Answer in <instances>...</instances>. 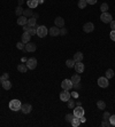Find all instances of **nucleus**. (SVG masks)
<instances>
[{"mask_svg": "<svg viewBox=\"0 0 115 127\" xmlns=\"http://www.w3.org/2000/svg\"><path fill=\"white\" fill-rule=\"evenodd\" d=\"M21 106H22V103L20 100H12L9 102V109L12 111H19L21 110Z\"/></svg>", "mask_w": 115, "mask_h": 127, "instance_id": "obj_1", "label": "nucleus"}, {"mask_svg": "<svg viewBox=\"0 0 115 127\" xmlns=\"http://www.w3.org/2000/svg\"><path fill=\"white\" fill-rule=\"evenodd\" d=\"M23 11H24V9L22 8L21 6H17V7H16V9H15V14L17 16H22V15H23Z\"/></svg>", "mask_w": 115, "mask_h": 127, "instance_id": "obj_28", "label": "nucleus"}, {"mask_svg": "<svg viewBox=\"0 0 115 127\" xmlns=\"http://www.w3.org/2000/svg\"><path fill=\"white\" fill-rule=\"evenodd\" d=\"M86 5H88L86 0H79V1H78V4H77V6H78V8H81V9H84V8L86 7Z\"/></svg>", "mask_w": 115, "mask_h": 127, "instance_id": "obj_27", "label": "nucleus"}, {"mask_svg": "<svg viewBox=\"0 0 115 127\" xmlns=\"http://www.w3.org/2000/svg\"><path fill=\"white\" fill-rule=\"evenodd\" d=\"M94 30V25L93 23H91V22H88V23H85L83 27V31L85 33H91V32H93Z\"/></svg>", "mask_w": 115, "mask_h": 127, "instance_id": "obj_7", "label": "nucleus"}, {"mask_svg": "<svg viewBox=\"0 0 115 127\" xmlns=\"http://www.w3.org/2000/svg\"><path fill=\"white\" fill-rule=\"evenodd\" d=\"M97 83H98V86L101 87V88H106V87H108V85H109V81H108V79H107L106 77H100Z\"/></svg>", "mask_w": 115, "mask_h": 127, "instance_id": "obj_5", "label": "nucleus"}, {"mask_svg": "<svg viewBox=\"0 0 115 127\" xmlns=\"http://www.w3.org/2000/svg\"><path fill=\"white\" fill-rule=\"evenodd\" d=\"M2 87H4V89H6V90L11 89V88H12V83L8 79L5 80V81L2 83Z\"/></svg>", "mask_w": 115, "mask_h": 127, "instance_id": "obj_21", "label": "nucleus"}, {"mask_svg": "<svg viewBox=\"0 0 115 127\" xmlns=\"http://www.w3.org/2000/svg\"><path fill=\"white\" fill-rule=\"evenodd\" d=\"M67 29L66 28H60V36H66L67 34Z\"/></svg>", "mask_w": 115, "mask_h": 127, "instance_id": "obj_37", "label": "nucleus"}, {"mask_svg": "<svg viewBox=\"0 0 115 127\" xmlns=\"http://www.w3.org/2000/svg\"><path fill=\"white\" fill-rule=\"evenodd\" d=\"M16 47H17V49H21V50H24L26 52V45L23 44V42H17L16 44Z\"/></svg>", "mask_w": 115, "mask_h": 127, "instance_id": "obj_30", "label": "nucleus"}, {"mask_svg": "<svg viewBox=\"0 0 115 127\" xmlns=\"http://www.w3.org/2000/svg\"><path fill=\"white\" fill-rule=\"evenodd\" d=\"M32 15H33V13H32L31 8H29V9H24V11H23V16H26V17H31Z\"/></svg>", "mask_w": 115, "mask_h": 127, "instance_id": "obj_26", "label": "nucleus"}, {"mask_svg": "<svg viewBox=\"0 0 115 127\" xmlns=\"http://www.w3.org/2000/svg\"><path fill=\"white\" fill-rule=\"evenodd\" d=\"M48 33H50L51 37H58V36H60V28L54 25V27H52L48 30Z\"/></svg>", "mask_w": 115, "mask_h": 127, "instance_id": "obj_11", "label": "nucleus"}, {"mask_svg": "<svg viewBox=\"0 0 115 127\" xmlns=\"http://www.w3.org/2000/svg\"><path fill=\"white\" fill-rule=\"evenodd\" d=\"M17 2H19V6H22V4L24 2L23 0H17Z\"/></svg>", "mask_w": 115, "mask_h": 127, "instance_id": "obj_48", "label": "nucleus"}, {"mask_svg": "<svg viewBox=\"0 0 115 127\" xmlns=\"http://www.w3.org/2000/svg\"><path fill=\"white\" fill-rule=\"evenodd\" d=\"M26 60H28L26 57H22V62H26Z\"/></svg>", "mask_w": 115, "mask_h": 127, "instance_id": "obj_51", "label": "nucleus"}, {"mask_svg": "<svg viewBox=\"0 0 115 127\" xmlns=\"http://www.w3.org/2000/svg\"><path fill=\"white\" fill-rule=\"evenodd\" d=\"M100 20H101V22H104V23H110V21H113L112 15H110L109 13H107V11H105V13H102L100 15Z\"/></svg>", "mask_w": 115, "mask_h": 127, "instance_id": "obj_6", "label": "nucleus"}, {"mask_svg": "<svg viewBox=\"0 0 115 127\" xmlns=\"http://www.w3.org/2000/svg\"><path fill=\"white\" fill-rule=\"evenodd\" d=\"M33 17H35V18H38V17H39V15H38V14H33Z\"/></svg>", "mask_w": 115, "mask_h": 127, "instance_id": "obj_50", "label": "nucleus"}, {"mask_svg": "<svg viewBox=\"0 0 115 127\" xmlns=\"http://www.w3.org/2000/svg\"><path fill=\"white\" fill-rule=\"evenodd\" d=\"M2 77H4L5 79H8V78H9V73H7V72H5V73L2 74Z\"/></svg>", "mask_w": 115, "mask_h": 127, "instance_id": "obj_45", "label": "nucleus"}, {"mask_svg": "<svg viewBox=\"0 0 115 127\" xmlns=\"http://www.w3.org/2000/svg\"><path fill=\"white\" fill-rule=\"evenodd\" d=\"M100 11H102V13H105V11H108V5L106 4V2H104V4H101V6H100Z\"/></svg>", "mask_w": 115, "mask_h": 127, "instance_id": "obj_31", "label": "nucleus"}, {"mask_svg": "<svg viewBox=\"0 0 115 127\" xmlns=\"http://www.w3.org/2000/svg\"><path fill=\"white\" fill-rule=\"evenodd\" d=\"M47 33H48V30H47V28L45 25H38L37 27V36L39 38H44L47 36Z\"/></svg>", "mask_w": 115, "mask_h": 127, "instance_id": "obj_2", "label": "nucleus"}, {"mask_svg": "<svg viewBox=\"0 0 115 127\" xmlns=\"http://www.w3.org/2000/svg\"><path fill=\"white\" fill-rule=\"evenodd\" d=\"M97 1H98V0H86L88 5H94V4H96Z\"/></svg>", "mask_w": 115, "mask_h": 127, "instance_id": "obj_41", "label": "nucleus"}, {"mask_svg": "<svg viewBox=\"0 0 115 127\" xmlns=\"http://www.w3.org/2000/svg\"><path fill=\"white\" fill-rule=\"evenodd\" d=\"M73 86H74V84L70 79H64L61 83V87H62L63 90H70L73 88Z\"/></svg>", "mask_w": 115, "mask_h": 127, "instance_id": "obj_3", "label": "nucleus"}, {"mask_svg": "<svg viewBox=\"0 0 115 127\" xmlns=\"http://www.w3.org/2000/svg\"><path fill=\"white\" fill-rule=\"evenodd\" d=\"M28 66H26V64H23V63H21V64H19L17 65V71L19 72H22V73H26V71H28Z\"/></svg>", "mask_w": 115, "mask_h": 127, "instance_id": "obj_18", "label": "nucleus"}, {"mask_svg": "<svg viewBox=\"0 0 115 127\" xmlns=\"http://www.w3.org/2000/svg\"><path fill=\"white\" fill-rule=\"evenodd\" d=\"M74 116L75 117H82L84 116V109L82 108V105H77L76 108H74Z\"/></svg>", "mask_w": 115, "mask_h": 127, "instance_id": "obj_8", "label": "nucleus"}, {"mask_svg": "<svg viewBox=\"0 0 115 127\" xmlns=\"http://www.w3.org/2000/svg\"><path fill=\"white\" fill-rule=\"evenodd\" d=\"M30 38H31V34L28 31H24L23 34H22V42L23 44H28V42L30 41Z\"/></svg>", "mask_w": 115, "mask_h": 127, "instance_id": "obj_15", "label": "nucleus"}, {"mask_svg": "<svg viewBox=\"0 0 115 127\" xmlns=\"http://www.w3.org/2000/svg\"><path fill=\"white\" fill-rule=\"evenodd\" d=\"M76 105H82V102H79V101H77V102H76Z\"/></svg>", "mask_w": 115, "mask_h": 127, "instance_id": "obj_49", "label": "nucleus"}, {"mask_svg": "<svg viewBox=\"0 0 115 127\" xmlns=\"http://www.w3.org/2000/svg\"><path fill=\"white\" fill-rule=\"evenodd\" d=\"M108 120H109V122H110V125H112V126H115V115H113V116L110 115V117H109V119H108Z\"/></svg>", "mask_w": 115, "mask_h": 127, "instance_id": "obj_36", "label": "nucleus"}, {"mask_svg": "<svg viewBox=\"0 0 115 127\" xmlns=\"http://www.w3.org/2000/svg\"><path fill=\"white\" fill-rule=\"evenodd\" d=\"M38 4H39V0H26V5L31 9L36 8L37 6H38Z\"/></svg>", "mask_w": 115, "mask_h": 127, "instance_id": "obj_16", "label": "nucleus"}, {"mask_svg": "<svg viewBox=\"0 0 115 127\" xmlns=\"http://www.w3.org/2000/svg\"><path fill=\"white\" fill-rule=\"evenodd\" d=\"M70 80L73 81V84H78V83H81V77H79L78 74H74Z\"/></svg>", "mask_w": 115, "mask_h": 127, "instance_id": "obj_25", "label": "nucleus"}, {"mask_svg": "<svg viewBox=\"0 0 115 127\" xmlns=\"http://www.w3.org/2000/svg\"><path fill=\"white\" fill-rule=\"evenodd\" d=\"M109 117H110V113L109 112H104V116H102V118H104V120H108L109 119Z\"/></svg>", "mask_w": 115, "mask_h": 127, "instance_id": "obj_38", "label": "nucleus"}, {"mask_svg": "<svg viewBox=\"0 0 115 127\" xmlns=\"http://www.w3.org/2000/svg\"><path fill=\"white\" fill-rule=\"evenodd\" d=\"M83 54L81 53V52H77V53H75V55H74V61H75V62H79V61H82V60H83Z\"/></svg>", "mask_w": 115, "mask_h": 127, "instance_id": "obj_19", "label": "nucleus"}, {"mask_svg": "<svg viewBox=\"0 0 115 127\" xmlns=\"http://www.w3.org/2000/svg\"><path fill=\"white\" fill-rule=\"evenodd\" d=\"M110 29L115 30V21H110Z\"/></svg>", "mask_w": 115, "mask_h": 127, "instance_id": "obj_44", "label": "nucleus"}, {"mask_svg": "<svg viewBox=\"0 0 115 127\" xmlns=\"http://www.w3.org/2000/svg\"><path fill=\"white\" fill-rule=\"evenodd\" d=\"M5 80H7V79H5V78H4V77L1 76V77H0V84H2V83H4Z\"/></svg>", "mask_w": 115, "mask_h": 127, "instance_id": "obj_47", "label": "nucleus"}, {"mask_svg": "<svg viewBox=\"0 0 115 127\" xmlns=\"http://www.w3.org/2000/svg\"><path fill=\"white\" fill-rule=\"evenodd\" d=\"M105 77L107 78V79H110V78H113L114 77V71L113 69H108L106 71V73H105Z\"/></svg>", "mask_w": 115, "mask_h": 127, "instance_id": "obj_22", "label": "nucleus"}, {"mask_svg": "<svg viewBox=\"0 0 115 127\" xmlns=\"http://www.w3.org/2000/svg\"><path fill=\"white\" fill-rule=\"evenodd\" d=\"M70 96H73L74 99H77V97H78V93H77V92H73V93H70Z\"/></svg>", "mask_w": 115, "mask_h": 127, "instance_id": "obj_40", "label": "nucleus"}, {"mask_svg": "<svg viewBox=\"0 0 115 127\" xmlns=\"http://www.w3.org/2000/svg\"><path fill=\"white\" fill-rule=\"evenodd\" d=\"M73 118H74V113H67V115H66V118H64V119H66L67 121L71 122V120H73Z\"/></svg>", "mask_w": 115, "mask_h": 127, "instance_id": "obj_33", "label": "nucleus"}, {"mask_svg": "<svg viewBox=\"0 0 115 127\" xmlns=\"http://www.w3.org/2000/svg\"><path fill=\"white\" fill-rule=\"evenodd\" d=\"M37 49V46L35 42H28L26 44V52H29V53H33V52H36Z\"/></svg>", "mask_w": 115, "mask_h": 127, "instance_id": "obj_9", "label": "nucleus"}, {"mask_svg": "<svg viewBox=\"0 0 115 127\" xmlns=\"http://www.w3.org/2000/svg\"><path fill=\"white\" fill-rule=\"evenodd\" d=\"M21 111L26 115V113H30L32 111V105L31 104H29V103H24V104H22L21 106Z\"/></svg>", "mask_w": 115, "mask_h": 127, "instance_id": "obj_13", "label": "nucleus"}, {"mask_svg": "<svg viewBox=\"0 0 115 127\" xmlns=\"http://www.w3.org/2000/svg\"><path fill=\"white\" fill-rule=\"evenodd\" d=\"M101 126H102V127H110L112 125H110L109 120H102V122H101Z\"/></svg>", "mask_w": 115, "mask_h": 127, "instance_id": "obj_35", "label": "nucleus"}, {"mask_svg": "<svg viewBox=\"0 0 115 127\" xmlns=\"http://www.w3.org/2000/svg\"><path fill=\"white\" fill-rule=\"evenodd\" d=\"M37 27H38V25H35V27H30V29H29V33H30V34H31V36H35V34H36L37 33Z\"/></svg>", "mask_w": 115, "mask_h": 127, "instance_id": "obj_29", "label": "nucleus"}, {"mask_svg": "<svg viewBox=\"0 0 115 127\" xmlns=\"http://www.w3.org/2000/svg\"><path fill=\"white\" fill-rule=\"evenodd\" d=\"M97 106H98L99 110H105V109H106V103H105V101H98V102H97Z\"/></svg>", "mask_w": 115, "mask_h": 127, "instance_id": "obj_24", "label": "nucleus"}, {"mask_svg": "<svg viewBox=\"0 0 115 127\" xmlns=\"http://www.w3.org/2000/svg\"><path fill=\"white\" fill-rule=\"evenodd\" d=\"M39 2H40V4H42V2H44V0H39Z\"/></svg>", "mask_w": 115, "mask_h": 127, "instance_id": "obj_52", "label": "nucleus"}, {"mask_svg": "<svg viewBox=\"0 0 115 127\" xmlns=\"http://www.w3.org/2000/svg\"><path fill=\"white\" fill-rule=\"evenodd\" d=\"M74 68H75V70H76V72H78V73H82V72H84V70H85V66H84V64L82 63V61L75 62Z\"/></svg>", "mask_w": 115, "mask_h": 127, "instance_id": "obj_12", "label": "nucleus"}, {"mask_svg": "<svg viewBox=\"0 0 115 127\" xmlns=\"http://www.w3.org/2000/svg\"><path fill=\"white\" fill-rule=\"evenodd\" d=\"M79 120H81V122H85L86 119H85V117L84 116H82V117H79Z\"/></svg>", "mask_w": 115, "mask_h": 127, "instance_id": "obj_46", "label": "nucleus"}, {"mask_svg": "<svg viewBox=\"0 0 115 127\" xmlns=\"http://www.w3.org/2000/svg\"><path fill=\"white\" fill-rule=\"evenodd\" d=\"M28 24H29L30 27H35L37 24V18H35L33 16H31L30 18H28Z\"/></svg>", "mask_w": 115, "mask_h": 127, "instance_id": "obj_23", "label": "nucleus"}, {"mask_svg": "<svg viewBox=\"0 0 115 127\" xmlns=\"http://www.w3.org/2000/svg\"><path fill=\"white\" fill-rule=\"evenodd\" d=\"M60 100L62 102H68V100H70V93L69 90H63L60 93Z\"/></svg>", "mask_w": 115, "mask_h": 127, "instance_id": "obj_10", "label": "nucleus"}, {"mask_svg": "<svg viewBox=\"0 0 115 127\" xmlns=\"http://www.w3.org/2000/svg\"><path fill=\"white\" fill-rule=\"evenodd\" d=\"M71 126H74V127H78L79 125H81V120H79V118L78 117H75L74 116V118H73V120H71Z\"/></svg>", "mask_w": 115, "mask_h": 127, "instance_id": "obj_20", "label": "nucleus"}, {"mask_svg": "<svg viewBox=\"0 0 115 127\" xmlns=\"http://www.w3.org/2000/svg\"><path fill=\"white\" fill-rule=\"evenodd\" d=\"M66 64H67V66H68V68H74V65H75V61H74V60H67V61H66Z\"/></svg>", "mask_w": 115, "mask_h": 127, "instance_id": "obj_32", "label": "nucleus"}, {"mask_svg": "<svg viewBox=\"0 0 115 127\" xmlns=\"http://www.w3.org/2000/svg\"><path fill=\"white\" fill-rule=\"evenodd\" d=\"M29 29H30V25H29L28 23L23 25V30H24V31H29Z\"/></svg>", "mask_w": 115, "mask_h": 127, "instance_id": "obj_42", "label": "nucleus"}, {"mask_svg": "<svg viewBox=\"0 0 115 127\" xmlns=\"http://www.w3.org/2000/svg\"><path fill=\"white\" fill-rule=\"evenodd\" d=\"M54 24H55V27H58V28H63L64 27V20H63L61 16H58L57 18L54 20Z\"/></svg>", "mask_w": 115, "mask_h": 127, "instance_id": "obj_14", "label": "nucleus"}, {"mask_svg": "<svg viewBox=\"0 0 115 127\" xmlns=\"http://www.w3.org/2000/svg\"><path fill=\"white\" fill-rule=\"evenodd\" d=\"M109 38L113 40V41H115V30H112L109 33Z\"/></svg>", "mask_w": 115, "mask_h": 127, "instance_id": "obj_39", "label": "nucleus"}, {"mask_svg": "<svg viewBox=\"0 0 115 127\" xmlns=\"http://www.w3.org/2000/svg\"><path fill=\"white\" fill-rule=\"evenodd\" d=\"M26 65L28 66V69H29V70L36 69V66H37V60L35 57L28 58V60H26Z\"/></svg>", "mask_w": 115, "mask_h": 127, "instance_id": "obj_4", "label": "nucleus"}, {"mask_svg": "<svg viewBox=\"0 0 115 127\" xmlns=\"http://www.w3.org/2000/svg\"><path fill=\"white\" fill-rule=\"evenodd\" d=\"M73 88H75V89H79L81 88V84H74V86H73Z\"/></svg>", "mask_w": 115, "mask_h": 127, "instance_id": "obj_43", "label": "nucleus"}, {"mask_svg": "<svg viewBox=\"0 0 115 127\" xmlns=\"http://www.w3.org/2000/svg\"><path fill=\"white\" fill-rule=\"evenodd\" d=\"M28 23V17H26V16H19V18H17V24L19 25H24V24H26Z\"/></svg>", "mask_w": 115, "mask_h": 127, "instance_id": "obj_17", "label": "nucleus"}, {"mask_svg": "<svg viewBox=\"0 0 115 127\" xmlns=\"http://www.w3.org/2000/svg\"><path fill=\"white\" fill-rule=\"evenodd\" d=\"M75 104H76V102H75V101L68 100V108H69V109H74V108H75Z\"/></svg>", "mask_w": 115, "mask_h": 127, "instance_id": "obj_34", "label": "nucleus"}]
</instances>
